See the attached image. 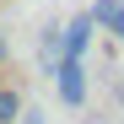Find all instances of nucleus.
I'll list each match as a JSON object with an SVG mask.
<instances>
[{
    "label": "nucleus",
    "mask_w": 124,
    "mask_h": 124,
    "mask_svg": "<svg viewBox=\"0 0 124 124\" xmlns=\"http://www.w3.org/2000/svg\"><path fill=\"white\" fill-rule=\"evenodd\" d=\"M16 119H22V97L0 86V124H16Z\"/></svg>",
    "instance_id": "nucleus-4"
},
{
    "label": "nucleus",
    "mask_w": 124,
    "mask_h": 124,
    "mask_svg": "<svg viewBox=\"0 0 124 124\" xmlns=\"http://www.w3.org/2000/svg\"><path fill=\"white\" fill-rule=\"evenodd\" d=\"M92 22L108 27L113 38H124V0H97V6H92Z\"/></svg>",
    "instance_id": "nucleus-3"
},
{
    "label": "nucleus",
    "mask_w": 124,
    "mask_h": 124,
    "mask_svg": "<svg viewBox=\"0 0 124 124\" xmlns=\"http://www.w3.org/2000/svg\"><path fill=\"white\" fill-rule=\"evenodd\" d=\"M54 86H59V102L65 108H81L86 102V70H81V59H59L54 65Z\"/></svg>",
    "instance_id": "nucleus-1"
},
{
    "label": "nucleus",
    "mask_w": 124,
    "mask_h": 124,
    "mask_svg": "<svg viewBox=\"0 0 124 124\" xmlns=\"http://www.w3.org/2000/svg\"><path fill=\"white\" fill-rule=\"evenodd\" d=\"M92 32H97L92 11H86V16H70V22L59 27V59H81V54H86V43H92Z\"/></svg>",
    "instance_id": "nucleus-2"
},
{
    "label": "nucleus",
    "mask_w": 124,
    "mask_h": 124,
    "mask_svg": "<svg viewBox=\"0 0 124 124\" xmlns=\"http://www.w3.org/2000/svg\"><path fill=\"white\" fill-rule=\"evenodd\" d=\"M0 65H6V32H0Z\"/></svg>",
    "instance_id": "nucleus-5"
}]
</instances>
